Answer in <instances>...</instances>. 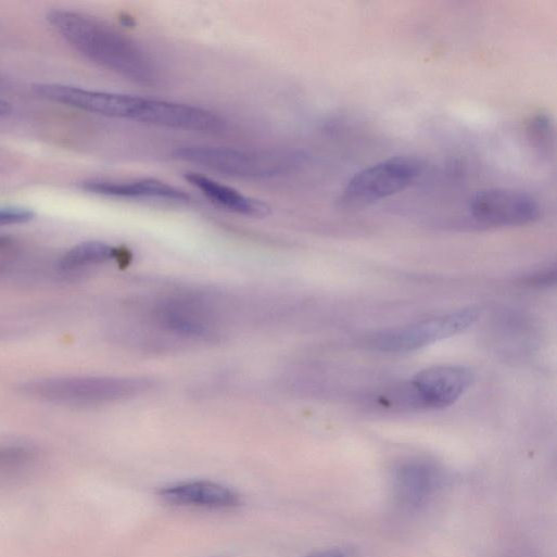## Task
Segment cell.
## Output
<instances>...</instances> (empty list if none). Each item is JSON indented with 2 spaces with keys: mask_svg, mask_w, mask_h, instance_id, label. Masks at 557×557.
Wrapping results in <instances>:
<instances>
[{
  "mask_svg": "<svg viewBox=\"0 0 557 557\" xmlns=\"http://www.w3.org/2000/svg\"><path fill=\"white\" fill-rule=\"evenodd\" d=\"M526 136L539 156L547 160L553 155L555 132L548 114L539 112L531 115L526 123Z\"/></svg>",
  "mask_w": 557,
  "mask_h": 557,
  "instance_id": "cell-14",
  "label": "cell"
},
{
  "mask_svg": "<svg viewBox=\"0 0 557 557\" xmlns=\"http://www.w3.org/2000/svg\"><path fill=\"white\" fill-rule=\"evenodd\" d=\"M174 157L213 173L237 179L264 181L289 176L305 164L306 156L294 150H251L191 145L177 149Z\"/></svg>",
  "mask_w": 557,
  "mask_h": 557,
  "instance_id": "cell-2",
  "label": "cell"
},
{
  "mask_svg": "<svg viewBox=\"0 0 557 557\" xmlns=\"http://www.w3.org/2000/svg\"><path fill=\"white\" fill-rule=\"evenodd\" d=\"M37 459V452L28 445H0V480L22 478L34 468Z\"/></svg>",
  "mask_w": 557,
  "mask_h": 557,
  "instance_id": "cell-13",
  "label": "cell"
},
{
  "mask_svg": "<svg viewBox=\"0 0 557 557\" xmlns=\"http://www.w3.org/2000/svg\"><path fill=\"white\" fill-rule=\"evenodd\" d=\"M151 387L152 383L143 379L68 377L34 381L24 390L51 403L89 407L134 397Z\"/></svg>",
  "mask_w": 557,
  "mask_h": 557,
  "instance_id": "cell-4",
  "label": "cell"
},
{
  "mask_svg": "<svg viewBox=\"0 0 557 557\" xmlns=\"http://www.w3.org/2000/svg\"><path fill=\"white\" fill-rule=\"evenodd\" d=\"M160 495L175 504L210 508H229L240 503V497L233 490L211 481L173 484L162 489Z\"/></svg>",
  "mask_w": 557,
  "mask_h": 557,
  "instance_id": "cell-11",
  "label": "cell"
},
{
  "mask_svg": "<svg viewBox=\"0 0 557 557\" xmlns=\"http://www.w3.org/2000/svg\"><path fill=\"white\" fill-rule=\"evenodd\" d=\"M81 189L91 194L117 200L156 201L175 204H188L191 200L186 191L153 178L127 181L89 180L81 185Z\"/></svg>",
  "mask_w": 557,
  "mask_h": 557,
  "instance_id": "cell-9",
  "label": "cell"
},
{
  "mask_svg": "<svg viewBox=\"0 0 557 557\" xmlns=\"http://www.w3.org/2000/svg\"><path fill=\"white\" fill-rule=\"evenodd\" d=\"M118 249L99 241L81 243L68 251L61 261L64 270L76 271L91 266L105 264L118 258Z\"/></svg>",
  "mask_w": 557,
  "mask_h": 557,
  "instance_id": "cell-12",
  "label": "cell"
},
{
  "mask_svg": "<svg viewBox=\"0 0 557 557\" xmlns=\"http://www.w3.org/2000/svg\"><path fill=\"white\" fill-rule=\"evenodd\" d=\"M33 210L21 206H2L0 207V227H9L24 225L36 218Z\"/></svg>",
  "mask_w": 557,
  "mask_h": 557,
  "instance_id": "cell-15",
  "label": "cell"
},
{
  "mask_svg": "<svg viewBox=\"0 0 557 557\" xmlns=\"http://www.w3.org/2000/svg\"><path fill=\"white\" fill-rule=\"evenodd\" d=\"M555 269H547L534 274L526 279V283L532 287H548L555 282Z\"/></svg>",
  "mask_w": 557,
  "mask_h": 557,
  "instance_id": "cell-16",
  "label": "cell"
},
{
  "mask_svg": "<svg viewBox=\"0 0 557 557\" xmlns=\"http://www.w3.org/2000/svg\"><path fill=\"white\" fill-rule=\"evenodd\" d=\"M13 112V107L10 103L0 100V117L9 116Z\"/></svg>",
  "mask_w": 557,
  "mask_h": 557,
  "instance_id": "cell-18",
  "label": "cell"
},
{
  "mask_svg": "<svg viewBox=\"0 0 557 557\" xmlns=\"http://www.w3.org/2000/svg\"><path fill=\"white\" fill-rule=\"evenodd\" d=\"M34 91L48 101L105 117L161 127L165 100L85 90L58 84H38Z\"/></svg>",
  "mask_w": 557,
  "mask_h": 557,
  "instance_id": "cell-3",
  "label": "cell"
},
{
  "mask_svg": "<svg viewBox=\"0 0 557 557\" xmlns=\"http://www.w3.org/2000/svg\"><path fill=\"white\" fill-rule=\"evenodd\" d=\"M304 557H351L350 553L342 548H330L306 555Z\"/></svg>",
  "mask_w": 557,
  "mask_h": 557,
  "instance_id": "cell-17",
  "label": "cell"
},
{
  "mask_svg": "<svg viewBox=\"0 0 557 557\" xmlns=\"http://www.w3.org/2000/svg\"><path fill=\"white\" fill-rule=\"evenodd\" d=\"M422 170L423 164L412 156L385 160L356 174L342 190L338 204L346 211L369 207L409 188Z\"/></svg>",
  "mask_w": 557,
  "mask_h": 557,
  "instance_id": "cell-5",
  "label": "cell"
},
{
  "mask_svg": "<svg viewBox=\"0 0 557 557\" xmlns=\"http://www.w3.org/2000/svg\"><path fill=\"white\" fill-rule=\"evenodd\" d=\"M473 375L464 366H436L418 372L403 391L405 405L443 408L454 404L471 385Z\"/></svg>",
  "mask_w": 557,
  "mask_h": 557,
  "instance_id": "cell-7",
  "label": "cell"
},
{
  "mask_svg": "<svg viewBox=\"0 0 557 557\" xmlns=\"http://www.w3.org/2000/svg\"><path fill=\"white\" fill-rule=\"evenodd\" d=\"M186 180L211 203L230 213L245 217H266L270 213L267 203L248 197L237 189L216 181L203 174L188 173Z\"/></svg>",
  "mask_w": 557,
  "mask_h": 557,
  "instance_id": "cell-10",
  "label": "cell"
},
{
  "mask_svg": "<svg viewBox=\"0 0 557 557\" xmlns=\"http://www.w3.org/2000/svg\"><path fill=\"white\" fill-rule=\"evenodd\" d=\"M472 218L492 228L520 227L540 218L541 208L530 194L512 189H490L478 192L470 202Z\"/></svg>",
  "mask_w": 557,
  "mask_h": 557,
  "instance_id": "cell-8",
  "label": "cell"
},
{
  "mask_svg": "<svg viewBox=\"0 0 557 557\" xmlns=\"http://www.w3.org/2000/svg\"><path fill=\"white\" fill-rule=\"evenodd\" d=\"M48 20L78 52L99 66L140 86L159 80L152 58L132 39L107 23L72 11H52Z\"/></svg>",
  "mask_w": 557,
  "mask_h": 557,
  "instance_id": "cell-1",
  "label": "cell"
},
{
  "mask_svg": "<svg viewBox=\"0 0 557 557\" xmlns=\"http://www.w3.org/2000/svg\"><path fill=\"white\" fill-rule=\"evenodd\" d=\"M479 318L474 308L456 311L413 325L374 334L367 344L383 353H408L454 337L470 328Z\"/></svg>",
  "mask_w": 557,
  "mask_h": 557,
  "instance_id": "cell-6",
  "label": "cell"
}]
</instances>
